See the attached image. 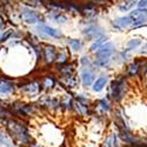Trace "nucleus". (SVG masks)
Masks as SVG:
<instances>
[{
  "label": "nucleus",
  "instance_id": "f257e3e1",
  "mask_svg": "<svg viewBox=\"0 0 147 147\" xmlns=\"http://www.w3.org/2000/svg\"><path fill=\"white\" fill-rule=\"evenodd\" d=\"M5 126L9 136L13 138L16 141L22 145H31V136L27 127L22 124V122L14 120V119H6L5 120Z\"/></svg>",
  "mask_w": 147,
  "mask_h": 147
},
{
  "label": "nucleus",
  "instance_id": "f03ea898",
  "mask_svg": "<svg viewBox=\"0 0 147 147\" xmlns=\"http://www.w3.org/2000/svg\"><path fill=\"white\" fill-rule=\"evenodd\" d=\"M126 91H127V81L125 79V77H118L115 78L112 84H111V94L112 99L115 101V102H120L122 99L125 98V94H126Z\"/></svg>",
  "mask_w": 147,
  "mask_h": 147
},
{
  "label": "nucleus",
  "instance_id": "7ed1b4c3",
  "mask_svg": "<svg viewBox=\"0 0 147 147\" xmlns=\"http://www.w3.org/2000/svg\"><path fill=\"white\" fill-rule=\"evenodd\" d=\"M20 18L25 21L26 24H38V22H44V18L38 13L36 11L32 9L28 6H22L20 9Z\"/></svg>",
  "mask_w": 147,
  "mask_h": 147
},
{
  "label": "nucleus",
  "instance_id": "20e7f679",
  "mask_svg": "<svg viewBox=\"0 0 147 147\" xmlns=\"http://www.w3.org/2000/svg\"><path fill=\"white\" fill-rule=\"evenodd\" d=\"M131 18L133 26L132 28H138L144 26L147 22V9L146 8H138V9H133L131 13L128 14Z\"/></svg>",
  "mask_w": 147,
  "mask_h": 147
},
{
  "label": "nucleus",
  "instance_id": "39448f33",
  "mask_svg": "<svg viewBox=\"0 0 147 147\" xmlns=\"http://www.w3.org/2000/svg\"><path fill=\"white\" fill-rule=\"evenodd\" d=\"M82 34L87 40H95L100 36L105 35L104 33V28L96 24H90L82 30Z\"/></svg>",
  "mask_w": 147,
  "mask_h": 147
},
{
  "label": "nucleus",
  "instance_id": "423d86ee",
  "mask_svg": "<svg viewBox=\"0 0 147 147\" xmlns=\"http://www.w3.org/2000/svg\"><path fill=\"white\" fill-rule=\"evenodd\" d=\"M80 79L85 87H90L94 84L95 69L93 67H82L80 71Z\"/></svg>",
  "mask_w": 147,
  "mask_h": 147
},
{
  "label": "nucleus",
  "instance_id": "0eeeda50",
  "mask_svg": "<svg viewBox=\"0 0 147 147\" xmlns=\"http://www.w3.org/2000/svg\"><path fill=\"white\" fill-rule=\"evenodd\" d=\"M114 53H115V46L112 42H107L95 52V59L112 58Z\"/></svg>",
  "mask_w": 147,
  "mask_h": 147
},
{
  "label": "nucleus",
  "instance_id": "6e6552de",
  "mask_svg": "<svg viewBox=\"0 0 147 147\" xmlns=\"http://www.w3.org/2000/svg\"><path fill=\"white\" fill-rule=\"evenodd\" d=\"M20 91L27 95H36L41 91V84L38 81H31L20 87Z\"/></svg>",
  "mask_w": 147,
  "mask_h": 147
},
{
  "label": "nucleus",
  "instance_id": "1a4fd4ad",
  "mask_svg": "<svg viewBox=\"0 0 147 147\" xmlns=\"http://www.w3.org/2000/svg\"><path fill=\"white\" fill-rule=\"evenodd\" d=\"M42 57L46 61V64H53L54 61H57V57H58L57 48L53 45H46L42 48Z\"/></svg>",
  "mask_w": 147,
  "mask_h": 147
},
{
  "label": "nucleus",
  "instance_id": "9d476101",
  "mask_svg": "<svg viewBox=\"0 0 147 147\" xmlns=\"http://www.w3.org/2000/svg\"><path fill=\"white\" fill-rule=\"evenodd\" d=\"M36 30L40 31L44 34H46V35H50V36H52V38H55V39H61L64 36L63 32H61L60 30H57V28H54L52 26H48V25H44V24L38 25Z\"/></svg>",
  "mask_w": 147,
  "mask_h": 147
},
{
  "label": "nucleus",
  "instance_id": "9b49d317",
  "mask_svg": "<svg viewBox=\"0 0 147 147\" xmlns=\"http://www.w3.org/2000/svg\"><path fill=\"white\" fill-rule=\"evenodd\" d=\"M112 26L117 31H121V30H125V28H128V27L132 28L133 22H132L131 18L128 16H125V17H120V18L113 20L112 21Z\"/></svg>",
  "mask_w": 147,
  "mask_h": 147
},
{
  "label": "nucleus",
  "instance_id": "f8f14e48",
  "mask_svg": "<svg viewBox=\"0 0 147 147\" xmlns=\"http://www.w3.org/2000/svg\"><path fill=\"white\" fill-rule=\"evenodd\" d=\"M14 92V84L6 78H0V95H7Z\"/></svg>",
  "mask_w": 147,
  "mask_h": 147
},
{
  "label": "nucleus",
  "instance_id": "ddd939ff",
  "mask_svg": "<svg viewBox=\"0 0 147 147\" xmlns=\"http://www.w3.org/2000/svg\"><path fill=\"white\" fill-rule=\"evenodd\" d=\"M81 13L86 17L88 20H93L96 17L98 12H96L95 5H93L92 3H88V4L81 5Z\"/></svg>",
  "mask_w": 147,
  "mask_h": 147
},
{
  "label": "nucleus",
  "instance_id": "4468645a",
  "mask_svg": "<svg viewBox=\"0 0 147 147\" xmlns=\"http://www.w3.org/2000/svg\"><path fill=\"white\" fill-rule=\"evenodd\" d=\"M47 17L57 24H65L68 20V17L60 11H50V13H48Z\"/></svg>",
  "mask_w": 147,
  "mask_h": 147
},
{
  "label": "nucleus",
  "instance_id": "2eb2a0df",
  "mask_svg": "<svg viewBox=\"0 0 147 147\" xmlns=\"http://www.w3.org/2000/svg\"><path fill=\"white\" fill-rule=\"evenodd\" d=\"M141 63H142V60H136L132 64H129L126 69V74L128 77H136L141 69Z\"/></svg>",
  "mask_w": 147,
  "mask_h": 147
},
{
  "label": "nucleus",
  "instance_id": "dca6fc26",
  "mask_svg": "<svg viewBox=\"0 0 147 147\" xmlns=\"http://www.w3.org/2000/svg\"><path fill=\"white\" fill-rule=\"evenodd\" d=\"M74 65L73 64H69V63H66L64 65H60L59 66V72L61 77H73L74 76Z\"/></svg>",
  "mask_w": 147,
  "mask_h": 147
},
{
  "label": "nucleus",
  "instance_id": "f3484780",
  "mask_svg": "<svg viewBox=\"0 0 147 147\" xmlns=\"http://www.w3.org/2000/svg\"><path fill=\"white\" fill-rule=\"evenodd\" d=\"M108 78H109L108 76H101V77L98 78L93 84V91L94 92H101L108 82Z\"/></svg>",
  "mask_w": 147,
  "mask_h": 147
},
{
  "label": "nucleus",
  "instance_id": "a211bd4d",
  "mask_svg": "<svg viewBox=\"0 0 147 147\" xmlns=\"http://www.w3.org/2000/svg\"><path fill=\"white\" fill-rule=\"evenodd\" d=\"M107 40H108V36H107V35H102V36H100V38L95 39V40L93 41V44L91 45V47H90V51L95 53L101 46H104L105 44H107Z\"/></svg>",
  "mask_w": 147,
  "mask_h": 147
},
{
  "label": "nucleus",
  "instance_id": "6ab92c4d",
  "mask_svg": "<svg viewBox=\"0 0 147 147\" xmlns=\"http://www.w3.org/2000/svg\"><path fill=\"white\" fill-rule=\"evenodd\" d=\"M73 108L76 109V112L80 115H87L90 113V107L88 105L81 104L79 101H73Z\"/></svg>",
  "mask_w": 147,
  "mask_h": 147
},
{
  "label": "nucleus",
  "instance_id": "aec40b11",
  "mask_svg": "<svg viewBox=\"0 0 147 147\" xmlns=\"http://www.w3.org/2000/svg\"><path fill=\"white\" fill-rule=\"evenodd\" d=\"M67 45L71 47V50H73L74 52L81 51L82 47H84V42L80 39H73V38L67 39Z\"/></svg>",
  "mask_w": 147,
  "mask_h": 147
},
{
  "label": "nucleus",
  "instance_id": "412c9836",
  "mask_svg": "<svg viewBox=\"0 0 147 147\" xmlns=\"http://www.w3.org/2000/svg\"><path fill=\"white\" fill-rule=\"evenodd\" d=\"M139 0H124V3L119 5V9L121 12H127L129 9H132L136 5H138Z\"/></svg>",
  "mask_w": 147,
  "mask_h": 147
},
{
  "label": "nucleus",
  "instance_id": "4be33fe9",
  "mask_svg": "<svg viewBox=\"0 0 147 147\" xmlns=\"http://www.w3.org/2000/svg\"><path fill=\"white\" fill-rule=\"evenodd\" d=\"M141 45V40L139 39V38H133V39H131V40H128L127 41V44H126V52H131V51H133V50H137V48L139 47Z\"/></svg>",
  "mask_w": 147,
  "mask_h": 147
},
{
  "label": "nucleus",
  "instance_id": "5701e85b",
  "mask_svg": "<svg viewBox=\"0 0 147 147\" xmlns=\"http://www.w3.org/2000/svg\"><path fill=\"white\" fill-rule=\"evenodd\" d=\"M95 65L101 68H109L113 65L112 58H106V59H95Z\"/></svg>",
  "mask_w": 147,
  "mask_h": 147
},
{
  "label": "nucleus",
  "instance_id": "b1692460",
  "mask_svg": "<svg viewBox=\"0 0 147 147\" xmlns=\"http://www.w3.org/2000/svg\"><path fill=\"white\" fill-rule=\"evenodd\" d=\"M63 81L65 84V86H67L68 88H74L78 85V81L74 78V76L73 77H63Z\"/></svg>",
  "mask_w": 147,
  "mask_h": 147
},
{
  "label": "nucleus",
  "instance_id": "393cba45",
  "mask_svg": "<svg viewBox=\"0 0 147 147\" xmlns=\"http://www.w3.org/2000/svg\"><path fill=\"white\" fill-rule=\"evenodd\" d=\"M46 0H25V5L28 7H41L46 6Z\"/></svg>",
  "mask_w": 147,
  "mask_h": 147
},
{
  "label": "nucleus",
  "instance_id": "a878e982",
  "mask_svg": "<svg viewBox=\"0 0 147 147\" xmlns=\"http://www.w3.org/2000/svg\"><path fill=\"white\" fill-rule=\"evenodd\" d=\"M98 104H99V108L101 109L102 112H108L109 109H111V102H109L108 99H106V98L100 99Z\"/></svg>",
  "mask_w": 147,
  "mask_h": 147
},
{
  "label": "nucleus",
  "instance_id": "bb28decb",
  "mask_svg": "<svg viewBox=\"0 0 147 147\" xmlns=\"http://www.w3.org/2000/svg\"><path fill=\"white\" fill-rule=\"evenodd\" d=\"M67 59H68V55L66 52H59L58 57H57V63L59 65H64L67 63Z\"/></svg>",
  "mask_w": 147,
  "mask_h": 147
},
{
  "label": "nucleus",
  "instance_id": "cd10ccee",
  "mask_svg": "<svg viewBox=\"0 0 147 147\" xmlns=\"http://www.w3.org/2000/svg\"><path fill=\"white\" fill-rule=\"evenodd\" d=\"M55 85V80L52 78V77H46L44 79V82H42V86L45 88H53Z\"/></svg>",
  "mask_w": 147,
  "mask_h": 147
},
{
  "label": "nucleus",
  "instance_id": "c85d7f7f",
  "mask_svg": "<svg viewBox=\"0 0 147 147\" xmlns=\"http://www.w3.org/2000/svg\"><path fill=\"white\" fill-rule=\"evenodd\" d=\"M80 64H81L82 67H93L92 60H91L88 57H86V55L81 57V59H80Z\"/></svg>",
  "mask_w": 147,
  "mask_h": 147
},
{
  "label": "nucleus",
  "instance_id": "c756f323",
  "mask_svg": "<svg viewBox=\"0 0 147 147\" xmlns=\"http://www.w3.org/2000/svg\"><path fill=\"white\" fill-rule=\"evenodd\" d=\"M0 144H3L5 146H7V147L11 146V140L5 136V134H3L1 132H0Z\"/></svg>",
  "mask_w": 147,
  "mask_h": 147
},
{
  "label": "nucleus",
  "instance_id": "7c9ffc66",
  "mask_svg": "<svg viewBox=\"0 0 147 147\" xmlns=\"http://www.w3.org/2000/svg\"><path fill=\"white\" fill-rule=\"evenodd\" d=\"M138 6L139 8H147V0H139Z\"/></svg>",
  "mask_w": 147,
  "mask_h": 147
},
{
  "label": "nucleus",
  "instance_id": "2f4dec72",
  "mask_svg": "<svg viewBox=\"0 0 147 147\" xmlns=\"http://www.w3.org/2000/svg\"><path fill=\"white\" fill-rule=\"evenodd\" d=\"M140 53H141V54H147V44H146V45H144V46L141 47Z\"/></svg>",
  "mask_w": 147,
  "mask_h": 147
},
{
  "label": "nucleus",
  "instance_id": "473e14b6",
  "mask_svg": "<svg viewBox=\"0 0 147 147\" xmlns=\"http://www.w3.org/2000/svg\"><path fill=\"white\" fill-rule=\"evenodd\" d=\"M4 26H5V22H4V19L0 17V30H3L4 28Z\"/></svg>",
  "mask_w": 147,
  "mask_h": 147
},
{
  "label": "nucleus",
  "instance_id": "72a5a7b5",
  "mask_svg": "<svg viewBox=\"0 0 147 147\" xmlns=\"http://www.w3.org/2000/svg\"><path fill=\"white\" fill-rule=\"evenodd\" d=\"M1 7H3V1L0 0V11H1ZM0 13H1V12H0Z\"/></svg>",
  "mask_w": 147,
  "mask_h": 147
}]
</instances>
